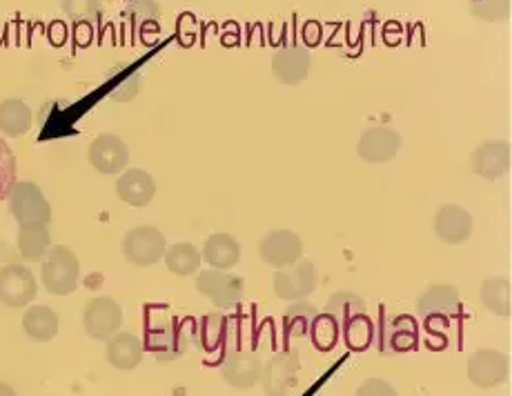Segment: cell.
<instances>
[{
  "label": "cell",
  "instance_id": "obj_31",
  "mask_svg": "<svg viewBox=\"0 0 512 396\" xmlns=\"http://www.w3.org/2000/svg\"><path fill=\"white\" fill-rule=\"evenodd\" d=\"M339 334H341V323L334 319L332 314L319 312L317 316H314L308 336L312 339L314 348H317L319 352H330L337 348Z\"/></svg>",
  "mask_w": 512,
  "mask_h": 396
},
{
  "label": "cell",
  "instance_id": "obj_17",
  "mask_svg": "<svg viewBox=\"0 0 512 396\" xmlns=\"http://www.w3.org/2000/svg\"><path fill=\"white\" fill-rule=\"evenodd\" d=\"M116 194L127 205L147 207L156 196V181L150 172L139 170V167H130V170H123L118 174Z\"/></svg>",
  "mask_w": 512,
  "mask_h": 396
},
{
  "label": "cell",
  "instance_id": "obj_12",
  "mask_svg": "<svg viewBox=\"0 0 512 396\" xmlns=\"http://www.w3.org/2000/svg\"><path fill=\"white\" fill-rule=\"evenodd\" d=\"M87 158L96 172L101 174H121L127 163H130V147L116 134H101L96 136L90 150H87Z\"/></svg>",
  "mask_w": 512,
  "mask_h": 396
},
{
  "label": "cell",
  "instance_id": "obj_21",
  "mask_svg": "<svg viewBox=\"0 0 512 396\" xmlns=\"http://www.w3.org/2000/svg\"><path fill=\"white\" fill-rule=\"evenodd\" d=\"M201 256L212 270H232L241 261V243L228 232H216L208 236Z\"/></svg>",
  "mask_w": 512,
  "mask_h": 396
},
{
  "label": "cell",
  "instance_id": "obj_25",
  "mask_svg": "<svg viewBox=\"0 0 512 396\" xmlns=\"http://www.w3.org/2000/svg\"><path fill=\"white\" fill-rule=\"evenodd\" d=\"M16 245L25 261L41 263L47 256L49 247H52V234H49L47 225H41V223L21 225V230H18V236H16Z\"/></svg>",
  "mask_w": 512,
  "mask_h": 396
},
{
  "label": "cell",
  "instance_id": "obj_36",
  "mask_svg": "<svg viewBox=\"0 0 512 396\" xmlns=\"http://www.w3.org/2000/svg\"><path fill=\"white\" fill-rule=\"evenodd\" d=\"M354 396H399V392L383 379H366Z\"/></svg>",
  "mask_w": 512,
  "mask_h": 396
},
{
  "label": "cell",
  "instance_id": "obj_6",
  "mask_svg": "<svg viewBox=\"0 0 512 396\" xmlns=\"http://www.w3.org/2000/svg\"><path fill=\"white\" fill-rule=\"evenodd\" d=\"M196 290L216 305V308H232L239 305L245 294L243 276L230 270H201L196 274Z\"/></svg>",
  "mask_w": 512,
  "mask_h": 396
},
{
  "label": "cell",
  "instance_id": "obj_15",
  "mask_svg": "<svg viewBox=\"0 0 512 396\" xmlns=\"http://www.w3.org/2000/svg\"><path fill=\"white\" fill-rule=\"evenodd\" d=\"M435 234L441 243L448 245H461L472 236V227H475V219L472 214L461 205H443L435 216Z\"/></svg>",
  "mask_w": 512,
  "mask_h": 396
},
{
  "label": "cell",
  "instance_id": "obj_24",
  "mask_svg": "<svg viewBox=\"0 0 512 396\" xmlns=\"http://www.w3.org/2000/svg\"><path fill=\"white\" fill-rule=\"evenodd\" d=\"M23 330L36 343H49L61 330V319L49 305H32L23 314Z\"/></svg>",
  "mask_w": 512,
  "mask_h": 396
},
{
  "label": "cell",
  "instance_id": "obj_8",
  "mask_svg": "<svg viewBox=\"0 0 512 396\" xmlns=\"http://www.w3.org/2000/svg\"><path fill=\"white\" fill-rule=\"evenodd\" d=\"M301 370V359L297 350H283L274 354L268 363H263L261 385L268 396H288L297 385Z\"/></svg>",
  "mask_w": 512,
  "mask_h": 396
},
{
  "label": "cell",
  "instance_id": "obj_27",
  "mask_svg": "<svg viewBox=\"0 0 512 396\" xmlns=\"http://www.w3.org/2000/svg\"><path fill=\"white\" fill-rule=\"evenodd\" d=\"M479 299L484 308L497 316H510L512 312V285L506 276H490L479 287Z\"/></svg>",
  "mask_w": 512,
  "mask_h": 396
},
{
  "label": "cell",
  "instance_id": "obj_5",
  "mask_svg": "<svg viewBox=\"0 0 512 396\" xmlns=\"http://www.w3.org/2000/svg\"><path fill=\"white\" fill-rule=\"evenodd\" d=\"M123 321L125 312L112 296H96V299L87 301L83 310L85 334L94 341H110L114 334L121 332Z\"/></svg>",
  "mask_w": 512,
  "mask_h": 396
},
{
  "label": "cell",
  "instance_id": "obj_19",
  "mask_svg": "<svg viewBox=\"0 0 512 396\" xmlns=\"http://www.w3.org/2000/svg\"><path fill=\"white\" fill-rule=\"evenodd\" d=\"M379 350L381 352H410L417 348L419 332L412 316L401 314L397 319H388L381 325Z\"/></svg>",
  "mask_w": 512,
  "mask_h": 396
},
{
  "label": "cell",
  "instance_id": "obj_3",
  "mask_svg": "<svg viewBox=\"0 0 512 396\" xmlns=\"http://www.w3.org/2000/svg\"><path fill=\"white\" fill-rule=\"evenodd\" d=\"M7 205L18 225H47L52 221V205L34 181H16L7 194Z\"/></svg>",
  "mask_w": 512,
  "mask_h": 396
},
{
  "label": "cell",
  "instance_id": "obj_32",
  "mask_svg": "<svg viewBox=\"0 0 512 396\" xmlns=\"http://www.w3.org/2000/svg\"><path fill=\"white\" fill-rule=\"evenodd\" d=\"M366 310H368V305H366V301H363V296L348 292V290L334 292L326 303V312L332 314L339 323L348 321L354 314H363Z\"/></svg>",
  "mask_w": 512,
  "mask_h": 396
},
{
  "label": "cell",
  "instance_id": "obj_20",
  "mask_svg": "<svg viewBox=\"0 0 512 396\" xmlns=\"http://www.w3.org/2000/svg\"><path fill=\"white\" fill-rule=\"evenodd\" d=\"M143 350H145V345L139 336L132 332H118L112 336L110 341H107L105 359L112 365V368L130 372L141 365Z\"/></svg>",
  "mask_w": 512,
  "mask_h": 396
},
{
  "label": "cell",
  "instance_id": "obj_14",
  "mask_svg": "<svg viewBox=\"0 0 512 396\" xmlns=\"http://www.w3.org/2000/svg\"><path fill=\"white\" fill-rule=\"evenodd\" d=\"M401 145V134L397 130H392V127H370V130L363 132L359 138L357 154L366 163L381 165L392 161V158L399 154Z\"/></svg>",
  "mask_w": 512,
  "mask_h": 396
},
{
  "label": "cell",
  "instance_id": "obj_13",
  "mask_svg": "<svg viewBox=\"0 0 512 396\" xmlns=\"http://www.w3.org/2000/svg\"><path fill=\"white\" fill-rule=\"evenodd\" d=\"M263 359L254 352H228L221 363L223 381L236 390H250L261 381Z\"/></svg>",
  "mask_w": 512,
  "mask_h": 396
},
{
  "label": "cell",
  "instance_id": "obj_10",
  "mask_svg": "<svg viewBox=\"0 0 512 396\" xmlns=\"http://www.w3.org/2000/svg\"><path fill=\"white\" fill-rule=\"evenodd\" d=\"M259 256L274 270H288L303 256V241L292 230H274L259 243Z\"/></svg>",
  "mask_w": 512,
  "mask_h": 396
},
{
  "label": "cell",
  "instance_id": "obj_34",
  "mask_svg": "<svg viewBox=\"0 0 512 396\" xmlns=\"http://www.w3.org/2000/svg\"><path fill=\"white\" fill-rule=\"evenodd\" d=\"M63 12L74 21H94L101 12V0H63Z\"/></svg>",
  "mask_w": 512,
  "mask_h": 396
},
{
  "label": "cell",
  "instance_id": "obj_7",
  "mask_svg": "<svg viewBox=\"0 0 512 396\" xmlns=\"http://www.w3.org/2000/svg\"><path fill=\"white\" fill-rule=\"evenodd\" d=\"M317 285H319L317 267H314V263L308 259L297 261L292 267H288V270H279L272 279L274 294H277L281 301H290V303L305 301L314 290H317Z\"/></svg>",
  "mask_w": 512,
  "mask_h": 396
},
{
  "label": "cell",
  "instance_id": "obj_29",
  "mask_svg": "<svg viewBox=\"0 0 512 396\" xmlns=\"http://www.w3.org/2000/svg\"><path fill=\"white\" fill-rule=\"evenodd\" d=\"M319 310L308 301H294L283 314V332L288 339H303L310 334V325Z\"/></svg>",
  "mask_w": 512,
  "mask_h": 396
},
{
  "label": "cell",
  "instance_id": "obj_33",
  "mask_svg": "<svg viewBox=\"0 0 512 396\" xmlns=\"http://www.w3.org/2000/svg\"><path fill=\"white\" fill-rule=\"evenodd\" d=\"M16 183V154L3 138H0V201L7 198Z\"/></svg>",
  "mask_w": 512,
  "mask_h": 396
},
{
  "label": "cell",
  "instance_id": "obj_22",
  "mask_svg": "<svg viewBox=\"0 0 512 396\" xmlns=\"http://www.w3.org/2000/svg\"><path fill=\"white\" fill-rule=\"evenodd\" d=\"M459 292L452 285H430L417 299V310L421 316H452L459 312Z\"/></svg>",
  "mask_w": 512,
  "mask_h": 396
},
{
  "label": "cell",
  "instance_id": "obj_11",
  "mask_svg": "<svg viewBox=\"0 0 512 396\" xmlns=\"http://www.w3.org/2000/svg\"><path fill=\"white\" fill-rule=\"evenodd\" d=\"M510 376V361L499 350H477L468 359V379L481 390L504 385Z\"/></svg>",
  "mask_w": 512,
  "mask_h": 396
},
{
  "label": "cell",
  "instance_id": "obj_9",
  "mask_svg": "<svg viewBox=\"0 0 512 396\" xmlns=\"http://www.w3.org/2000/svg\"><path fill=\"white\" fill-rule=\"evenodd\" d=\"M38 294L36 276L25 265L0 267V305L5 308H25Z\"/></svg>",
  "mask_w": 512,
  "mask_h": 396
},
{
  "label": "cell",
  "instance_id": "obj_37",
  "mask_svg": "<svg viewBox=\"0 0 512 396\" xmlns=\"http://www.w3.org/2000/svg\"><path fill=\"white\" fill-rule=\"evenodd\" d=\"M0 396H21L9 383H0Z\"/></svg>",
  "mask_w": 512,
  "mask_h": 396
},
{
  "label": "cell",
  "instance_id": "obj_23",
  "mask_svg": "<svg viewBox=\"0 0 512 396\" xmlns=\"http://www.w3.org/2000/svg\"><path fill=\"white\" fill-rule=\"evenodd\" d=\"M194 339L205 354L221 352L230 339V321L223 314H205L194 325Z\"/></svg>",
  "mask_w": 512,
  "mask_h": 396
},
{
  "label": "cell",
  "instance_id": "obj_35",
  "mask_svg": "<svg viewBox=\"0 0 512 396\" xmlns=\"http://www.w3.org/2000/svg\"><path fill=\"white\" fill-rule=\"evenodd\" d=\"M510 0H477L472 5V14L484 18V21H501L508 14Z\"/></svg>",
  "mask_w": 512,
  "mask_h": 396
},
{
  "label": "cell",
  "instance_id": "obj_18",
  "mask_svg": "<svg viewBox=\"0 0 512 396\" xmlns=\"http://www.w3.org/2000/svg\"><path fill=\"white\" fill-rule=\"evenodd\" d=\"M472 172L486 178V181H499L510 167V145L506 141H490L479 145L472 152Z\"/></svg>",
  "mask_w": 512,
  "mask_h": 396
},
{
  "label": "cell",
  "instance_id": "obj_1",
  "mask_svg": "<svg viewBox=\"0 0 512 396\" xmlns=\"http://www.w3.org/2000/svg\"><path fill=\"white\" fill-rule=\"evenodd\" d=\"M41 283L49 294L70 296L81 279V261L67 245L49 247L45 259L41 261Z\"/></svg>",
  "mask_w": 512,
  "mask_h": 396
},
{
  "label": "cell",
  "instance_id": "obj_4",
  "mask_svg": "<svg viewBox=\"0 0 512 396\" xmlns=\"http://www.w3.org/2000/svg\"><path fill=\"white\" fill-rule=\"evenodd\" d=\"M167 250L165 234L152 225H139L123 236L121 252L134 267H152L159 263Z\"/></svg>",
  "mask_w": 512,
  "mask_h": 396
},
{
  "label": "cell",
  "instance_id": "obj_30",
  "mask_svg": "<svg viewBox=\"0 0 512 396\" xmlns=\"http://www.w3.org/2000/svg\"><path fill=\"white\" fill-rule=\"evenodd\" d=\"M341 334L343 341L348 343V348L363 352L368 350L374 341V321L366 312L354 314L348 321L341 323Z\"/></svg>",
  "mask_w": 512,
  "mask_h": 396
},
{
  "label": "cell",
  "instance_id": "obj_26",
  "mask_svg": "<svg viewBox=\"0 0 512 396\" xmlns=\"http://www.w3.org/2000/svg\"><path fill=\"white\" fill-rule=\"evenodd\" d=\"M34 125V114L21 98H7L0 103V132L5 136H25Z\"/></svg>",
  "mask_w": 512,
  "mask_h": 396
},
{
  "label": "cell",
  "instance_id": "obj_2",
  "mask_svg": "<svg viewBox=\"0 0 512 396\" xmlns=\"http://www.w3.org/2000/svg\"><path fill=\"white\" fill-rule=\"evenodd\" d=\"M192 336L194 330L190 328V321H179L172 316V319L150 325L143 345L159 361H176L190 348Z\"/></svg>",
  "mask_w": 512,
  "mask_h": 396
},
{
  "label": "cell",
  "instance_id": "obj_28",
  "mask_svg": "<svg viewBox=\"0 0 512 396\" xmlns=\"http://www.w3.org/2000/svg\"><path fill=\"white\" fill-rule=\"evenodd\" d=\"M163 261L167 270L176 276H194L201 272L203 256L192 243H174L165 250Z\"/></svg>",
  "mask_w": 512,
  "mask_h": 396
},
{
  "label": "cell",
  "instance_id": "obj_16",
  "mask_svg": "<svg viewBox=\"0 0 512 396\" xmlns=\"http://www.w3.org/2000/svg\"><path fill=\"white\" fill-rule=\"evenodd\" d=\"M312 56L305 47H281L272 56V74L283 85H299L310 74Z\"/></svg>",
  "mask_w": 512,
  "mask_h": 396
}]
</instances>
